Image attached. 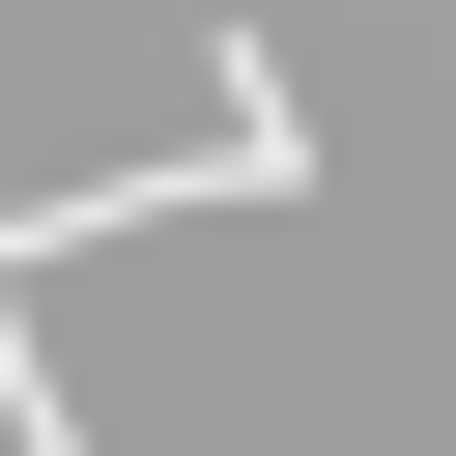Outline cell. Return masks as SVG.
I'll return each instance as SVG.
<instances>
[{
    "instance_id": "2",
    "label": "cell",
    "mask_w": 456,
    "mask_h": 456,
    "mask_svg": "<svg viewBox=\"0 0 456 456\" xmlns=\"http://www.w3.org/2000/svg\"><path fill=\"white\" fill-rule=\"evenodd\" d=\"M0 456H114V428L57 399V342H28V200H0Z\"/></svg>"
},
{
    "instance_id": "1",
    "label": "cell",
    "mask_w": 456,
    "mask_h": 456,
    "mask_svg": "<svg viewBox=\"0 0 456 456\" xmlns=\"http://www.w3.org/2000/svg\"><path fill=\"white\" fill-rule=\"evenodd\" d=\"M200 171H228V200H314V86H285V28H228V86H200Z\"/></svg>"
}]
</instances>
